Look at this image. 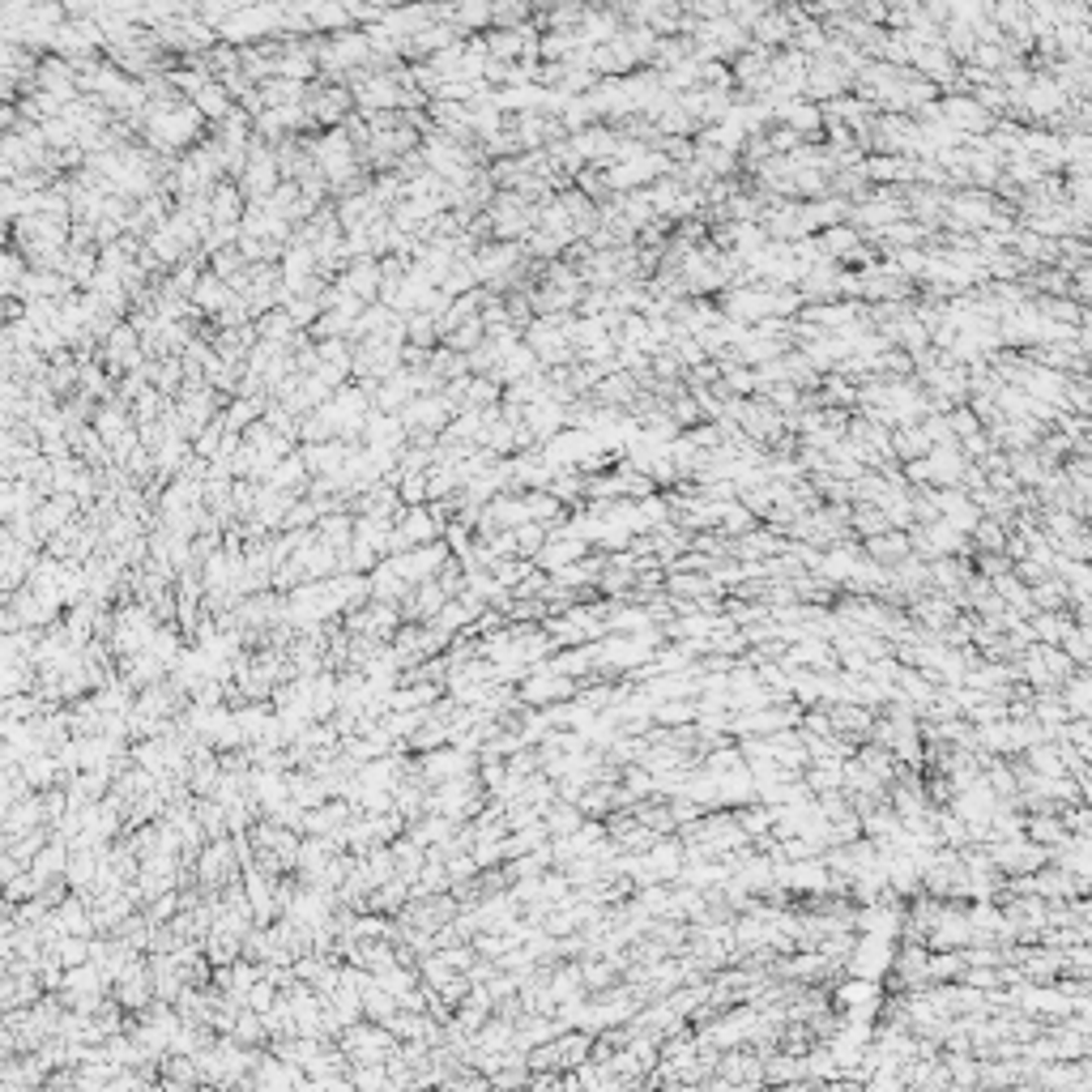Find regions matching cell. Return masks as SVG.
<instances>
[{
  "label": "cell",
  "instance_id": "cell-1",
  "mask_svg": "<svg viewBox=\"0 0 1092 1092\" xmlns=\"http://www.w3.org/2000/svg\"><path fill=\"white\" fill-rule=\"evenodd\" d=\"M82 952H86V944H61V961H65V965H82V961H86Z\"/></svg>",
  "mask_w": 1092,
  "mask_h": 1092
}]
</instances>
